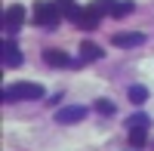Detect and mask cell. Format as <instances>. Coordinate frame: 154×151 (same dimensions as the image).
<instances>
[{
  "instance_id": "obj_1",
  "label": "cell",
  "mask_w": 154,
  "mask_h": 151,
  "mask_svg": "<svg viewBox=\"0 0 154 151\" xmlns=\"http://www.w3.org/2000/svg\"><path fill=\"white\" fill-rule=\"evenodd\" d=\"M31 19H34V25L53 28V25H59V19H62V6L59 3H49V0H40V3H34Z\"/></svg>"
},
{
  "instance_id": "obj_15",
  "label": "cell",
  "mask_w": 154,
  "mask_h": 151,
  "mask_svg": "<svg viewBox=\"0 0 154 151\" xmlns=\"http://www.w3.org/2000/svg\"><path fill=\"white\" fill-rule=\"evenodd\" d=\"M130 9H136V6H133V3H117V9H114V19H123Z\"/></svg>"
},
{
  "instance_id": "obj_5",
  "label": "cell",
  "mask_w": 154,
  "mask_h": 151,
  "mask_svg": "<svg viewBox=\"0 0 154 151\" xmlns=\"http://www.w3.org/2000/svg\"><path fill=\"white\" fill-rule=\"evenodd\" d=\"M25 22V6H19V3H12V6H6V12H3V25L12 31V28H19V25Z\"/></svg>"
},
{
  "instance_id": "obj_3",
  "label": "cell",
  "mask_w": 154,
  "mask_h": 151,
  "mask_svg": "<svg viewBox=\"0 0 154 151\" xmlns=\"http://www.w3.org/2000/svg\"><path fill=\"white\" fill-rule=\"evenodd\" d=\"M86 117V105H68V108H59L56 111V123L68 127V123H80Z\"/></svg>"
},
{
  "instance_id": "obj_10",
  "label": "cell",
  "mask_w": 154,
  "mask_h": 151,
  "mask_svg": "<svg viewBox=\"0 0 154 151\" xmlns=\"http://www.w3.org/2000/svg\"><path fill=\"white\" fill-rule=\"evenodd\" d=\"M99 19H102V16H96V12L89 9V6H86V12H83V16H80V22H77V25H80L83 31H93L96 25H99Z\"/></svg>"
},
{
  "instance_id": "obj_16",
  "label": "cell",
  "mask_w": 154,
  "mask_h": 151,
  "mask_svg": "<svg viewBox=\"0 0 154 151\" xmlns=\"http://www.w3.org/2000/svg\"><path fill=\"white\" fill-rule=\"evenodd\" d=\"M68 3H74V0H59V6H68Z\"/></svg>"
},
{
  "instance_id": "obj_14",
  "label": "cell",
  "mask_w": 154,
  "mask_h": 151,
  "mask_svg": "<svg viewBox=\"0 0 154 151\" xmlns=\"http://www.w3.org/2000/svg\"><path fill=\"white\" fill-rule=\"evenodd\" d=\"M126 127H130V130H145L148 127V117L145 114H133L130 120H126Z\"/></svg>"
},
{
  "instance_id": "obj_7",
  "label": "cell",
  "mask_w": 154,
  "mask_h": 151,
  "mask_svg": "<svg viewBox=\"0 0 154 151\" xmlns=\"http://www.w3.org/2000/svg\"><path fill=\"white\" fill-rule=\"evenodd\" d=\"M80 56H83V62H96V59H102L105 53H102V46H96V43L83 40V43H80Z\"/></svg>"
},
{
  "instance_id": "obj_2",
  "label": "cell",
  "mask_w": 154,
  "mask_h": 151,
  "mask_svg": "<svg viewBox=\"0 0 154 151\" xmlns=\"http://www.w3.org/2000/svg\"><path fill=\"white\" fill-rule=\"evenodd\" d=\"M40 96H43V86L40 83H28V80L25 83H12L3 93L6 102H25V99H40Z\"/></svg>"
},
{
  "instance_id": "obj_4",
  "label": "cell",
  "mask_w": 154,
  "mask_h": 151,
  "mask_svg": "<svg viewBox=\"0 0 154 151\" xmlns=\"http://www.w3.org/2000/svg\"><path fill=\"white\" fill-rule=\"evenodd\" d=\"M111 43L120 46V49H133V46H142V43H145V34H139V31H123V34H114Z\"/></svg>"
},
{
  "instance_id": "obj_11",
  "label": "cell",
  "mask_w": 154,
  "mask_h": 151,
  "mask_svg": "<svg viewBox=\"0 0 154 151\" xmlns=\"http://www.w3.org/2000/svg\"><path fill=\"white\" fill-rule=\"evenodd\" d=\"M126 96H130V102H133V105H142L145 99H148V90L136 83V86H130V90H126Z\"/></svg>"
},
{
  "instance_id": "obj_6",
  "label": "cell",
  "mask_w": 154,
  "mask_h": 151,
  "mask_svg": "<svg viewBox=\"0 0 154 151\" xmlns=\"http://www.w3.org/2000/svg\"><path fill=\"white\" fill-rule=\"evenodd\" d=\"M3 65H6V68H19V65H22V53H19V46L9 43V40H3Z\"/></svg>"
},
{
  "instance_id": "obj_13",
  "label": "cell",
  "mask_w": 154,
  "mask_h": 151,
  "mask_svg": "<svg viewBox=\"0 0 154 151\" xmlns=\"http://www.w3.org/2000/svg\"><path fill=\"white\" fill-rule=\"evenodd\" d=\"M99 114H105V117H111L114 114V102H108V99H96V105H93Z\"/></svg>"
},
{
  "instance_id": "obj_9",
  "label": "cell",
  "mask_w": 154,
  "mask_h": 151,
  "mask_svg": "<svg viewBox=\"0 0 154 151\" xmlns=\"http://www.w3.org/2000/svg\"><path fill=\"white\" fill-rule=\"evenodd\" d=\"M89 9H93L96 16H114L117 3H114V0H96V3H89Z\"/></svg>"
},
{
  "instance_id": "obj_8",
  "label": "cell",
  "mask_w": 154,
  "mask_h": 151,
  "mask_svg": "<svg viewBox=\"0 0 154 151\" xmlns=\"http://www.w3.org/2000/svg\"><path fill=\"white\" fill-rule=\"evenodd\" d=\"M46 62H49L53 68H68V65H71L68 56L62 53V49H46Z\"/></svg>"
},
{
  "instance_id": "obj_12",
  "label": "cell",
  "mask_w": 154,
  "mask_h": 151,
  "mask_svg": "<svg viewBox=\"0 0 154 151\" xmlns=\"http://www.w3.org/2000/svg\"><path fill=\"white\" fill-rule=\"evenodd\" d=\"M126 139H130V145H133V148H145L148 136H145V130H130V136H126Z\"/></svg>"
}]
</instances>
